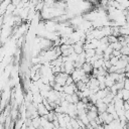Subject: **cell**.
Masks as SVG:
<instances>
[{"label":"cell","instance_id":"3","mask_svg":"<svg viewBox=\"0 0 129 129\" xmlns=\"http://www.w3.org/2000/svg\"><path fill=\"white\" fill-rule=\"evenodd\" d=\"M3 24H4V19H3V15H0V29L2 28Z\"/></svg>","mask_w":129,"mask_h":129},{"label":"cell","instance_id":"2","mask_svg":"<svg viewBox=\"0 0 129 129\" xmlns=\"http://www.w3.org/2000/svg\"><path fill=\"white\" fill-rule=\"evenodd\" d=\"M11 3V0H2L0 2V15H3L8 7V5Z\"/></svg>","mask_w":129,"mask_h":129},{"label":"cell","instance_id":"1","mask_svg":"<svg viewBox=\"0 0 129 129\" xmlns=\"http://www.w3.org/2000/svg\"><path fill=\"white\" fill-rule=\"evenodd\" d=\"M84 72H85V74L86 75H92V72H93V70H94V67H93V64H91L90 62H85L83 66H82V68H81Z\"/></svg>","mask_w":129,"mask_h":129}]
</instances>
